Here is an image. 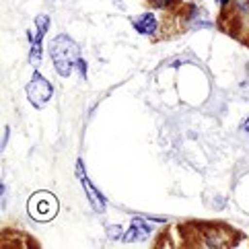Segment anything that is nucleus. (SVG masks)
Segmentation results:
<instances>
[{"instance_id": "obj_2", "label": "nucleus", "mask_w": 249, "mask_h": 249, "mask_svg": "<svg viewBox=\"0 0 249 249\" xmlns=\"http://www.w3.org/2000/svg\"><path fill=\"white\" fill-rule=\"evenodd\" d=\"M58 206L60 204L56 200V196L50 194V192H35L27 204L29 214L39 222H48V220L54 218L58 214Z\"/></svg>"}, {"instance_id": "obj_5", "label": "nucleus", "mask_w": 249, "mask_h": 249, "mask_svg": "<svg viewBox=\"0 0 249 249\" xmlns=\"http://www.w3.org/2000/svg\"><path fill=\"white\" fill-rule=\"evenodd\" d=\"M150 233H153V227L146 225V222H144V216H142V218H140V216H136L134 220H132L130 229L122 235V241H126V243L140 241V239H146Z\"/></svg>"}, {"instance_id": "obj_9", "label": "nucleus", "mask_w": 249, "mask_h": 249, "mask_svg": "<svg viewBox=\"0 0 249 249\" xmlns=\"http://www.w3.org/2000/svg\"><path fill=\"white\" fill-rule=\"evenodd\" d=\"M76 66H78V70H81V76H87V62L83 58L76 62Z\"/></svg>"}, {"instance_id": "obj_4", "label": "nucleus", "mask_w": 249, "mask_h": 249, "mask_svg": "<svg viewBox=\"0 0 249 249\" xmlns=\"http://www.w3.org/2000/svg\"><path fill=\"white\" fill-rule=\"evenodd\" d=\"M76 175H78V179L83 181V188H85V192H87V196H89V202H91V206H93L97 212H103V210H105V198H103L99 192H97L95 185L85 177L83 161H78V163H76Z\"/></svg>"}, {"instance_id": "obj_8", "label": "nucleus", "mask_w": 249, "mask_h": 249, "mask_svg": "<svg viewBox=\"0 0 249 249\" xmlns=\"http://www.w3.org/2000/svg\"><path fill=\"white\" fill-rule=\"evenodd\" d=\"M179 0H148V4L153 8H169V6H175Z\"/></svg>"}, {"instance_id": "obj_6", "label": "nucleus", "mask_w": 249, "mask_h": 249, "mask_svg": "<svg viewBox=\"0 0 249 249\" xmlns=\"http://www.w3.org/2000/svg\"><path fill=\"white\" fill-rule=\"evenodd\" d=\"M132 25H134V29L142 35H153L159 27V23H157L153 13H144V15L136 17V19H132Z\"/></svg>"}, {"instance_id": "obj_1", "label": "nucleus", "mask_w": 249, "mask_h": 249, "mask_svg": "<svg viewBox=\"0 0 249 249\" xmlns=\"http://www.w3.org/2000/svg\"><path fill=\"white\" fill-rule=\"evenodd\" d=\"M50 56H52V62H54L56 72L60 76H70L76 62L81 60V48L68 35H56L50 41Z\"/></svg>"}, {"instance_id": "obj_3", "label": "nucleus", "mask_w": 249, "mask_h": 249, "mask_svg": "<svg viewBox=\"0 0 249 249\" xmlns=\"http://www.w3.org/2000/svg\"><path fill=\"white\" fill-rule=\"evenodd\" d=\"M52 91H54V89H52L50 81L41 72L35 70V72L31 74V81L27 83V99H29V103L33 105L35 109H41L43 105L50 101Z\"/></svg>"}, {"instance_id": "obj_10", "label": "nucleus", "mask_w": 249, "mask_h": 249, "mask_svg": "<svg viewBox=\"0 0 249 249\" xmlns=\"http://www.w3.org/2000/svg\"><path fill=\"white\" fill-rule=\"evenodd\" d=\"M109 235L115 237V239H122V229H120V227H111V229H109Z\"/></svg>"}, {"instance_id": "obj_11", "label": "nucleus", "mask_w": 249, "mask_h": 249, "mask_svg": "<svg viewBox=\"0 0 249 249\" xmlns=\"http://www.w3.org/2000/svg\"><path fill=\"white\" fill-rule=\"evenodd\" d=\"M6 140H8V126H4V132H2V148L6 146Z\"/></svg>"}, {"instance_id": "obj_13", "label": "nucleus", "mask_w": 249, "mask_h": 249, "mask_svg": "<svg viewBox=\"0 0 249 249\" xmlns=\"http://www.w3.org/2000/svg\"><path fill=\"white\" fill-rule=\"evenodd\" d=\"M216 2H218L220 6H227V4H229V0H216Z\"/></svg>"}, {"instance_id": "obj_12", "label": "nucleus", "mask_w": 249, "mask_h": 249, "mask_svg": "<svg viewBox=\"0 0 249 249\" xmlns=\"http://www.w3.org/2000/svg\"><path fill=\"white\" fill-rule=\"evenodd\" d=\"M243 130H245V132H249V118H247V120H245V124H243Z\"/></svg>"}, {"instance_id": "obj_7", "label": "nucleus", "mask_w": 249, "mask_h": 249, "mask_svg": "<svg viewBox=\"0 0 249 249\" xmlns=\"http://www.w3.org/2000/svg\"><path fill=\"white\" fill-rule=\"evenodd\" d=\"M35 25H37V35L43 37V35L48 33V29H50V17L48 15H39L37 19H35Z\"/></svg>"}]
</instances>
